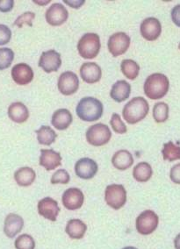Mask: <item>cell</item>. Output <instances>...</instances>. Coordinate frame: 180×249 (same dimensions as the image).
<instances>
[{
    "label": "cell",
    "instance_id": "cell-5",
    "mask_svg": "<svg viewBox=\"0 0 180 249\" xmlns=\"http://www.w3.org/2000/svg\"><path fill=\"white\" fill-rule=\"evenodd\" d=\"M112 137V132L107 124L102 123L93 124L86 132V140L94 147H101L108 144Z\"/></svg>",
    "mask_w": 180,
    "mask_h": 249
},
{
    "label": "cell",
    "instance_id": "cell-15",
    "mask_svg": "<svg viewBox=\"0 0 180 249\" xmlns=\"http://www.w3.org/2000/svg\"><path fill=\"white\" fill-rule=\"evenodd\" d=\"M98 164L90 158H82L75 164V173L77 177L84 180H89L94 178L98 172Z\"/></svg>",
    "mask_w": 180,
    "mask_h": 249
},
{
    "label": "cell",
    "instance_id": "cell-26",
    "mask_svg": "<svg viewBox=\"0 0 180 249\" xmlns=\"http://www.w3.org/2000/svg\"><path fill=\"white\" fill-rule=\"evenodd\" d=\"M153 175L152 167L148 162L142 161L135 165L133 169V177L137 182H148Z\"/></svg>",
    "mask_w": 180,
    "mask_h": 249
},
{
    "label": "cell",
    "instance_id": "cell-11",
    "mask_svg": "<svg viewBox=\"0 0 180 249\" xmlns=\"http://www.w3.org/2000/svg\"><path fill=\"white\" fill-rule=\"evenodd\" d=\"M140 32L145 40L153 41L161 36L162 26L158 18L149 17L145 18L142 22L140 27Z\"/></svg>",
    "mask_w": 180,
    "mask_h": 249
},
{
    "label": "cell",
    "instance_id": "cell-41",
    "mask_svg": "<svg viewBox=\"0 0 180 249\" xmlns=\"http://www.w3.org/2000/svg\"><path fill=\"white\" fill-rule=\"evenodd\" d=\"M174 247H175V249H180V233L176 236L175 240H174Z\"/></svg>",
    "mask_w": 180,
    "mask_h": 249
},
{
    "label": "cell",
    "instance_id": "cell-28",
    "mask_svg": "<svg viewBox=\"0 0 180 249\" xmlns=\"http://www.w3.org/2000/svg\"><path fill=\"white\" fill-rule=\"evenodd\" d=\"M121 69L122 74L129 80H135L139 75L140 66L138 63L130 59L123 60L121 64Z\"/></svg>",
    "mask_w": 180,
    "mask_h": 249
},
{
    "label": "cell",
    "instance_id": "cell-21",
    "mask_svg": "<svg viewBox=\"0 0 180 249\" xmlns=\"http://www.w3.org/2000/svg\"><path fill=\"white\" fill-rule=\"evenodd\" d=\"M131 93V85L124 80L117 81L112 86L110 96L115 102L122 103L129 98Z\"/></svg>",
    "mask_w": 180,
    "mask_h": 249
},
{
    "label": "cell",
    "instance_id": "cell-7",
    "mask_svg": "<svg viewBox=\"0 0 180 249\" xmlns=\"http://www.w3.org/2000/svg\"><path fill=\"white\" fill-rule=\"evenodd\" d=\"M105 200L113 210H120L126 205V189L122 184H110L105 191Z\"/></svg>",
    "mask_w": 180,
    "mask_h": 249
},
{
    "label": "cell",
    "instance_id": "cell-19",
    "mask_svg": "<svg viewBox=\"0 0 180 249\" xmlns=\"http://www.w3.org/2000/svg\"><path fill=\"white\" fill-rule=\"evenodd\" d=\"M80 75L87 84H95L101 79L102 71L95 62H85L80 68Z\"/></svg>",
    "mask_w": 180,
    "mask_h": 249
},
{
    "label": "cell",
    "instance_id": "cell-16",
    "mask_svg": "<svg viewBox=\"0 0 180 249\" xmlns=\"http://www.w3.org/2000/svg\"><path fill=\"white\" fill-rule=\"evenodd\" d=\"M12 77L18 85H27L34 79V71L27 63H18L12 69Z\"/></svg>",
    "mask_w": 180,
    "mask_h": 249
},
{
    "label": "cell",
    "instance_id": "cell-31",
    "mask_svg": "<svg viewBox=\"0 0 180 249\" xmlns=\"http://www.w3.org/2000/svg\"><path fill=\"white\" fill-rule=\"evenodd\" d=\"M14 246L16 249H35L36 241L31 235L24 233L18 236V238L15 240Z\"/></svg>",
    "mask_w": 180,
    "mask_h": 249
},
{
    "label": "cell",
    "instance_id": "cell-4",
    "mask_svg": "<svg viewBox=\"0 0 180 249\" xmlns=\"http://www.w3.org/2000/svg\"><path fill=\"white\" fill-rule=\"evenodd\" d=\"M100 48V38L94 33L84 35L77 43L78 53L84 59H93L96 57L99 54Z\"/></svg>",
    "mask_w": 180,
    "mask_h": 249
},
{
    "label": "cell",
    "instance_id": "cell-42",
    "mask_svg": "<svg viewBox=\"0 0 180 249\" xmlns=\"http://www.w3.org/2000/svg\"><path fill=\"white\" fill-rule=\"evenodd\" d=\"M35 3H37L38 5H46L48 3H50V1L49 0V1H46V2H40V1H34Z\"/></svg>",
    "mask_w": 180,
    "mask_h": 249
},
{
    "label": "cell",
    "instance_id": "cell-34",
    "mask_svg": "<svg viewBox=\"0 0 180 249\" xmlns=\"http://www.w3.org/2000/svg\"><path fill=\"white\" fill-rule=\"evenodd\" d=\"M110 124L115 133L119 134H124L126 133V124L123 123L121 116L118 113H113L110 120Z\"/></svg>",
    "mask_w": 180,
    "mask_h": 249
},
{
    "label": "cell",
    "instance_id": "cell-39",
    "mask_svg": "<svg viewBox=\"0 0 180 249\" xmlns=\"http://www.w3.org/2000/svg\"><path fill=\"white\" fill-rule=\"evenodd\" d=\"M171 18L176 26L180 27V4L173 7L171 11Z\"/></svg>",
    "mask_w": 180,
    "mask_h": 249
},
{
    "label": "cell",
    "instance_id": "cell-36",
    "mask_svg": "<svg viewBox=\"0 0 180 249\" xmlns=\"http://www.w3.org/2000/svg\"><path fill=\"white\" fill-rule=\"evenodd\" d=\"M12 38V31L5 25L0 24V46L7 44Z\"/></svg>",
    "mask_w": 180,
    "mask_h": 249
},
{
    "label": "cell",
    "instance_id": "cell-12",
    "mask_svg": "<svg viewBox=\"0 0 180 249\" xmlns=\"http://www.w3.org/2000/svg\"><path fill=\"white\" fill-rule=\"evenodd\" d=\"M69 13L67 9L60 3H55L47 10L46 21L52 27H59L67 21Z\"/></svg>",
    "mask_w": 180,
    "mask_h": 249
},
{
    "label": "cell",
    "instance_id": "cell-35",
    "mask_svg": "<svg viewBox=\"0 0 180 249\" xmlns=\"http://www.w3.org/2000/svg\"><path fill=\"white\" fill-rule=\"evenodd\" d=\"M36 18V14L32 13V12H27L23 14L22 15L18 16V18H16V20L14 21V25L16 27H21L24 25H27L29 27L33 26V20Z\"/></svg>",
    "mask_w": 180,
    "mask_h": 249
},
{
    "label": "cell",
    "instance_id": "cell-44",
    "mask_svg": "<svg viewBox=\"0 0 180 249\" xmlns=\"http://www.w3.org/2000/svg\"><path fill=\"white\" fill-rule=\"evenodd\" d=\"M179 49H180V44H179Z\"/></svg>",
    "mask_w": 180,
    "mask_h": 249
},
{
    "label": "cell",
    "instance_id": "cell-30",
    "mask_svg": "<svg viewBox=\"0 0 180 249\" xmlns=\"http://www.w3.org/2000/svg\"><path fill=\"white\" fill-rule=\"evenodd\" d=\"M153 118L157 123H163L169 118V107L166 103L158 102L154 106Z\"/></svg>",
    "mask_w": 180,
    "mask_h": 249
},
{
    "label": "cell",
    "instance_id": "cell-40",
    "mask_svg": "<svg viewBox=\"0 0 180 249\" xmlns=\"http://www.w3.org/2000/svg\"><path fill=\"white\" fill-rule=\"evenodd\" d=\"M64 3H66L68 5H70L72 8H75V9H78L80 8L82 5H84L86 3L85 0H81V1H72V0H64Z\"/></svg>",
    "mask_w": 180,
    "mask_h": 249
},
{
    "label": "cell",
    "instance_id": "cell-1",
    "mask_svg": "<svg viewBox=\"0 0 180 249\" xmlns=\"http://www.w3.org/2000/svg\"><path fill=\"white\" fill-rule=\"evenodd\" d=\"M144 92L148 98L158 100L163 98L169 91L170 82L165 75L155 73L147 77L144 83Z\"/></svg>",
    "mask_w": 180,
    "mask_h": 249
},
{
    "label": "cell",
    "instance_id": "cell-37",
    "mask_svg": "<svg viewBox=\"0 0 180 249\" xmlns=\"http://www.w3.org/2000/svg\"><path fill=\"white\" fill-rule=\"evenodd\" d=\"M170 178L176 184H180V163L174 165L171 168Z\"/></svg>",
    "mask_w": 180,
    "mask_h": 249
},
{
    "label": "cell",
    "instance_id": "cell-13",
    "mask_svg": "<svg viewBox=\"0 0 180 249\" xmlns=\"http://www.w3.org/2000/svg\"><path fill=\"white\" fill-rule=\"evenodd\" d=\"M61 65V54L55 50H49L41 53L39 60V67H41L46 73L57 71Z\"/></svg>",
    "mask_w": 180,
    "mask_h": 249
},
{
    "label": "cell",
    "instance_id": "cell-23",
    "mask_svg": "<svg viewBox=\"0 0 180 249\" xmlns=\"http://www.w3.org/2000/svg\"><path fill=\"white\" fill-rule=\"evenodd\" d=\"M87 231V226L86 223L83 222L81 219L73 218L67 223L65 231L70 238L73 240H81L84 238Z\"/></svg>",
    "mask_w": 180,
    "mask_h": 249
},
{
    "label": "cell",
    "instance_id": "cell-2",
    "mask_svg": "<svg viewBox=\"0 0 180 249\" xmlns=\"http://www.w3.org/2000/svg\"><path fill=\"white\" fill-rule=\"evenodd\" d=\"M103 104L97 98L86 97L78 102L76 112L80 120L86 122H94L103 114Z\"/></svg>",
    "mask_w": 180,
    "mask_h": 249
},
{
    "label": "cell",
    "instance_id": "cell-17",
    "mask_svg": "<svg viewBox=\"0 0 180 249\" xmlns=\"http://www.w3.org/2000/svg\"><path fill=\"white\" fill-rule=\"evenodd\" d=\"M24 227V219L19 215L10 213L6 216L4 225V232L10 239H13L15 236L22 231Z\"/></svg>",
    "mask_w": 180,
    "mask_h": 249
},
{
    "label": "cell",
    "instance_id": "cell-38",
    "mask_svg": "<svg viewBox=\"0 0 180 249\" xmlns=\"http://www.w3.org/2000/svg\"><path fill=\"white\" fill-rule=\"evenodd\" d=\"M14 0H0V12L7 13L14 8Z\"/></svg>",
    "mask_w": 180,
    "mask_h": 249
},
{
    "label": "cell",
    "instance_id": "cell-3",
    "mask_svg": "<svg viewBox=\"0 0 180 249\" xmlns=\"http://www.w3.org/2000/svg\"><path fill=\"white\" fill-rule=\"evenodd\" d=\"M149 111V103L143 97H136L131 99L123 108L122 114L128 124H136L145 119Z\"/></svg>",
    "mask_w": 180,
    "mask_h": 249
},
{
    "label": "cell",
    "instance_id": "cell-9",
    "mask_svg": "<svg viewBox=\"0 0 180 249\" xmlns=\"http://www.w3.org/2000/svg\"><path fill=\"white\" fill-rule=\"evenodd\" d=\"M57 86L59 91L64 96H71L76 93L79 87V80L77 74L72 71L63 72L59 76Z\"/></svg>",
    "mask_w": 180,
    "mask_h": 249
},
{
    "label": "cell",
    "instance_id": "cell-22",
    "mask_svg": "<svg viewBox=\"0 0 180 249\" xmlns=\"http://www.w3.org/2000/svg\"><path fill=\"white\" fill-rule=\"evenodd\" d=\"M8 116L15 123L21 124L29 118L27 107L21 102H14L8 108Z\"/></svg>",
    "mask_w": 180,
    "mask_h": 249
},
{
    "label": "cell",
    "instance_id": "cell-24",
    "mask_svg": "<svg viewBox=\"0 0 180 249\" xmlns=\"http://www.w3.org/2000/svg\"><path fill=\"white\" fill-rule=\"evenodd\" d=\"M112 163L115 169L119 170H126L134 164V158L131 153L127 150H119L113 156Z\"/></svg>",
    "mask_w": 180,
    "mask_h": 249
},
{
    "label": "cell",
    "instance_id": "cell-32",
    "mask_svg": "<svg viewBox=\"0 0 180 249\" xmlns=\"http://www.w3.org/2000/svg\"><path fill=\"white\" fill-rule=\"evenodd\" d=\"M14 51L8 48L0 49V71L9 68L14 61Z\"/></svg>",
    "mask_w": 180,
    "mask_h": 249
},
{
    "label": "cell",
    "instance_id": "cell-29",
    "mask_svg": "<svg viewBox=\"0 0 180 249\" xmlns=\"http://www.w3.org/2000/svg\"><path fill=\"white\" fill-rule=\"evenodd\" d=\"M162 154L163 160L169 161L180 160V147L175 145L172 142L164 143Z\"/></svg>",
    "mask_w": 180,
    "mask_h": 249
},
{
    "label": "cell",
    "instance_id": "cell-20",
    "mask_svg": "<svg viewBox=\"0 0 180 249\" xmlns=\"http://www.w3.org/2000/svg\"><path fill=\"white\" fill-rule=\"evenodd\" d=\"M73 120L72 112L67 109H58L52 115L51 123L55 129L63 131L67 129Z\"/></svg>",
    "mask_w": 180,
    "mask_h": 249
},
{
    "label": "cell",
    "instance_id": "cell-8",
    "mask_svg": "<svg viewBox=\"0 0 180 249\" xmlns=\"http://www.w3.org/2000/svg\"><path fill=\"white\" fill-rule=\"evenodd\" d=\"M109 52L113 57H117L126 53L130 46V37L126 33L119 32L110 36L108 42Z\"/></svg>",
    "mask_w": 180,
    "mask_h": 249
},
{
    "label": "cell",
    "instance_id": "cell-33",
    "mask_svg": "<svg viewBox=\"0 0 180 249\" xmlns=\"http://www.w3.org/2000/svg\"><path fill=\"white\" fill-rule=\"evenodd\" d=\"M71 180V177L67 172L66 169H58L57 171H55L53 176L51 177L50 182L52 184H67Z\"/></svg>",
    "mask_w": 180,
    "mask_h": 249
},
{
    "label": "cell",
    "instance_id": "cell-10",
    "mask_svg": "<svg viewBox=\"0 0 180 249\" xmlns=\"http://www.w3.org/2000/svg\"><path fill=\"white\" fill-rule=\"evenodd\" d=\"M85 202V196L81 190L77 188H70L63 192L62 196L63 205L67 210L76 211L80 209Z\"/></svg>",
    "mask_w": 180,
    "mask_h": 249
},
{
    "label": "cell",
    "instance_id": "cell-43",
    "mask_svg": "<svg viewBox=\"0 0 180 249\" xmlns=\"http://www.w3.org/2000/svg\"><path fill=\"white\" fill-rule=\"evenodd\" d=\"M122 249H137L135 247H126V248H123Z\"/></svg>",
    "mask_w": 180,
    "mask_h": 249
},
{
    "label": "cell",
    "instance_id": "cell-6",
    "mask_svg": "<svg viewBox=\"0 0 180 249\" xmlns=\"http://www.w3.org/2000/svg\"><path fill=\"white\" fill-rule=\"evenodd\" d=\"M159 224L158 214L151 210L144 211L136 218L135 227L141 235H149L157 230Z\"/></svg>",
    "mask_w": 180,
    "mask_h": 249
},
{
    "label": "cell",
    "instance_id": "cell-18",
    "mask_svg": "<svg viewBox=\"0 0 180 249\" xmlns=\"http://www.w3.org/2000/svg\"><path fill=\"white\" fill-rule=\"evenodd\" d=\"M62 164V156L53 149H41L40 165L46 170L51 171Z\"/></svg>",
    "mask_w": 180,
    "mask_h": 249
},
{
    "label": "cell",
    "instance_id": "cell-14",
    "mask_svg": "<svg viewBox=\"0 0 180 249\" xmlns=\"http://www.w3.org/2000/svg\"><path fill=\"white\" fill-rule=\"evenodd\" d=\"M57 201L54 200L52 197H44L43 199L39 201L38 203V213L46 219H49L52 222H54L60 213Z\"/></svg>",
    "mask_w": 180,
    "mask_h": 249
},
{
    "label": "cell",
    "instance_id": "cell-25",
    "mask_svg": "<svg viewBox=\"0 0 180 249\" xmlns=\"http://www.w3.org/2000/svg\"><path fill=\"white\" fill-rule=\"evenodd\" d=\"M36 178L35 170L29 167H22L14 173V179L19 186H30Z\"/></svg>",
    "mask_w": 180,
    "mask_h": 249
},
{
    "label": "cell",
    "instance_id": "cell-27",
    "mask_svg": "<svg viewBox=\"0 0 180 249\" xmlns=\"http://www.w3.org/2000/svg\"><path fill=\"white\" fill-rule=\"evenodd\" d=\"M37 140L41 145L50 146L55 142L57 134H55L54 130L48 125H42L39 129L36 130Z\"/></svg>",
    "mask_w": 180,
    "mask_h": 249
}]
</instances>
